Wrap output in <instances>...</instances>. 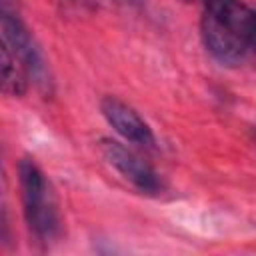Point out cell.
I'll list each match as a JSON object with an SVG mask.
<instances>
[{"label": "cell", "instance_id": "1", "mask_svg": "<svg viewBox=\"0 0 256 256\" xmlns=\"http://www.w3.org/2000/svg\"><path fill=\"white\" fill-rule=\"evenodd\" d=\"M200 36L208 54L224 66L256 58V6L244 0H202Z\"/></svg>", "mask_w": 256, "mask_h": 256}, {"label": "cell", "instance_id": "2", "mask_svg": "<svg viewBox=\"0 0 256 256\" xmlns=\"http://www.w3.org/2000/svg\"><path fill=\"white\" fill-rule=\"evenodd\" d=\"M18 182L30 234L42 244L54 242L62 234V218L46 174L32 158H22L18 162Z\"/></svg>", "mask_w": 256, "mask_h": 256}, {"label": "cell", "instance_id": "3", "mask_svg": "<svg viewBox=\"0 0 256 256\" xmlns=\"http://www.w3.org/2000/svg\"><path fill=\"white\" fill-rule=\"evenodd\" d=\"M98 146H100L104 160L138 192L148 194V196H158L164 192L166 186H164L162 176L144 158H140L136 152L126 148L122 142L112 140V138H102Z\"/></svg>", "mask_w": 256, "mask_h": 256}, {"label": "cell", "instance_id": "4", "mask_svg": "<svg viewBox=\"0 0 256 256\" xmlns=\"http://www.w3.org/2000/svg\"><path fill=\"white\" fill-rule=\"evenodd\" d=\"M2 42L12 50L18 58L22 68L26 70L28 78L36 84H46V64L38 44L34 42L26 24L18 18V14L10 12L6 6L2 8Z\"/></svg>", "mask_w": 256, "mask_h": 256}, {"label": "cell", "instance_id": "5", "mask_svg": "<svg viewBox=\"0 0 256 256\" xmlns=\"http://www.w3.org/2000/svg\"><path fill=\"white\" fill-rule=\"evenodd\" d=\"M100 112L106 118V122L118 132L126 142L136 144L140 148H154L156 136L148 122L124 100L116 96H104L100 100Z\"/></svg>", "mask_w": 256, "mask_h": 256}, {"label": "cell", "instance_id": "6", "mask_svg": "<svg viewBox=\"0 0 256 256\" xmlns=\"http://www.w3.org/2000/svg\"><path fill=\"white\" fill-rule=\"evenodd\" d=\"M28 74L12 54V50L2 42V88L10 96H22L28 86Z\"/></svg>", "mask_w": 256, "mask_h": 256}, {"label": "cell", "instance_id": "7", "mask_svg": "<svg viewBox=\"0 0 256 256\" xmlns=\"http://www.w3.org/2000/svg\"><path fill=\"white\" fill-rule=\"evenodd\" d=\"M130 4H134V6H138V8H142V6H146V0H128Z\"/></svg>", "mask_w": 256, "mask_h": 256}, {"label": "cell", "instance_id": "8", "mask_svg": "<svg viewBox=\"0 0 256 256\" xmlns=\"http://www.w3.org/2000/svg\"><path fill=\"white\" fill-rule=\"evenodd\" d=\"M252 138H254V142H256V126L252 128Z\"/></svg>", "mask_w": 256, "mask_h": 256}, {"label": "cell", "instance_id": "9", "mask_svg": "<svg viewBox=\"0 0 256 256\" xmlns=\"http://www.w3.org/2000/svg\"><path fill=\"white\" fill-rule=\"evenodd\" d=\"M62 2H70V4H76L78 0H62Z\"/></svg>", "mask_w": 256, "mask_h": 256}]
</instances>
